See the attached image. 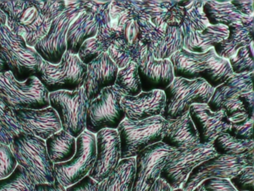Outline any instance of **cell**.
Returning a JSON list of instances; mask_svg holds the SVG:
<instances>
[{
	"mask_svg": "<svg viewBox=\"0 0 254 191\" xmlns=\"http://www.w3.org/2000/svg\"><path fill=\"white\" fill-rule=\"evenodd\" d=\"M0 8L7 16L8 28L31 47L47 35L53 22L41 13L36 0H4L0 1Z\"/></svg>",
	"mask_w": 254,
	"mask_h": 191,
	"instance_id": "obj_1",
	"label": "cell"
},
{
	"mask_svg": "<svg viewBox=\"0 0 254 191\" xmlns=\"http://www.w3.org/2000/svg\"><path fill=\"white\" fill-rule=\"evenodd\" d=\"M9 147L17 164L25 169L35 185L56 182L54 164L47 153L45 140L22 132Z\"/></svg>",
	"mask_w": 254,
	"mask_h": 191,
	"instance_id": "obj_2",
	"label": "cell"
},
{
	"mask_svg": "<svg viewBox=\"0 0 254 191\" xmlns=\"http://www.w3.org/2000/svg\"><path fill=\"white\" fill-rule=\"evenodd\" d=\"M169 124L161 116L141 121L126 118L117 129L121 146V160L135 158L145 148L161 142Z\"/></svg>",
	"mask_w": 254,
	"mask_h": 191,
	"instance_id": "obj_3",
	"label": "cell"
},
{
	"mask_svg": "<svg viewBox=\"0 0 254 191\" xmlns=\"http://www.w3.org/2000/svg\"><path fill=\"white\" fill-rule=\"evenodd\" d=\"M0 55L18 82L35 76L43 61L35 48L28 46L23 37L6 25H0Z\"/></svg>",
	"mask_w": 254,
	"mask_h": 191,
	"instance_id": "obj_4",
	"label": "cell"
},
{
	"mask_svg": "<svg viewBox=\"0 0 254 191\" xmlns=\"http://www.w3.org/2000/svg\"><path fill=\"white\" fill-rule=\"evenodd\" d=\"M49 95L36 76L18 82L11 72L0 73V98L14 110L50 107Z\"/></svg>",
	"mask_w": 254,
	"mask_h": 191,
	"instance_id": "obj_5",
	"label": "cell"
},
{
	"mask_svg": "<svg viewBox=\"0 0 254 191\" xmlns=\"http://www.w3.org/2000/svg\"><path fill=\"white\" fill-rule=\"evenodd\" d=\"M214 88L203 79L187 80L175 78L164 91L166 105L160 116L166 121L175 119L189 111L193 104H207Z\"/></svg>",
	"mask_w": 254,
	"mask_h": 191,
	"instance_id": "obj_6",
	"label": "cell"
},
{
	"mask_svg": "<svg viewBox=\"0 0 254 191\" xmlns=\"http://www.w3.org/2000/svg\"><path fill=\"white\" fill-rule=\"evenodd\" d=\"M87 71V65L78 55L66 51L59 64H50L43 60L35 76L50 94L82 88Z\"/></svg>",
	"mask_w": 254,
	"mask_h": 191,
	"instance_id": "obj_7",
	"label": "cell"
},
{
	"mask_svg": "<svg viewBox=\"0 0 254 191\" xmlns=\"http://www.w3.org/2000/svg\"><path fill=\"white\" fill-rule=\"evenodd\" d=\"M218 155L212 144H197L176 149L168 155L160 178L172 191L181 189L199 164Z\"/></svg>",
	"mask_w": 254,
	"mask_h": 191,
	"instance_id": "obj_8",
	"label": "cell"
},
{
	"mask_svg": "<svg viewBox=\"0 0 254 191\" xmlns=\"http://www.w3.org/2000/svg\"><path fill=\"white\" fill-rule=\"evenodd\" d=\"M49 99L50 107L59 115L64 131L75 139L85 131L90 101L83 87L73 91L50 93Z\"/></svg>",
	"mask_w": 254,
	"mask_h": 191,
	"instance_id": "obj_9",
	"label": "cell"
},
{
	"mask_svg": "<svg viewBox=\"0 0 254 191\" xmlns=\"http://www.w3.org/2000/svg\"><path fill=\"white\" fill-rule=\"evenodd\" d=\"M96 158V134L85 130L76 138L73 157L66 162L54 164L56 180L65 188L75 185L89 174Z\"/></svg>",
	"mask_w": 254,
	"mask_h": 191,
	"instance_id": "obj_10",
	"label": "cell"
},
{
	"mask_svg": "<svg viewBox=\"0 0 254 191\" xmlns=\"http://www.w3.org/2000/svg\"><path fill=\"white\" fill-rule=\"evenodd\" d=\"M84 0L67 1L63 13L52 22L49 32L35 46L44 61L53 64L60 63L66 51V34L74 19L79 14Z\"/></svg>",
	"mask_w": 254,
	"mask_h": 191,
	"instance_id": "obj_11",
	"label": "cell"
},
{
	"mask_svg": "<svg viewBox=\"0 0 254 191\" xmlns=\"http://www.w3.org/2000/svg\"><path fill=\"white\" fill-rule=\"evenodd\" d=\"M123 96L114 86L102 90L97 98L90 101L86 130L94 134L105 128L117 130L126 119L124 110L120 104Z\"/></svg>",
	"mask_w": 254,
	"mask_h": 191,
	"instance_id": "obj_12",
	"label": "cell"
},
{
	"mask_svg": "<svg viewBox=\"0 0 254 191\" xmlns=\"http://www.w3.org/2000/svg\"><path fill=\"white\" fill-rule=\"evenodd\" d=\"M138 15L126 8L117 0L111 4L99 14V25L96 37L111 44L117 37H123L129 43L138 40Z\"/></svg>",
	"mask_w": 254,
	"mask_h": 191,
	"instance_id": "obj_13",
	"label": "cell"
},
{
	"mask_svg": "<svg viewBox=\"0 0 254 191\" xmlns=\"http://www.w3.org/2000/svg\"><path fill=\"white\" fill-rule=\"evenodd\" d=\"M254 156L233 157L215 155L197 165L190 173L183 191H192L204 180L209 179H233L241 170L248 166H254Z\"/></svg>",
	"mask_w": 254,
	"mask_h": 191,
	"instance_id": "obj_14",
	"label": "cell"
},
{
	"mask_svg": "<svg viewBox=\"0 0 254 191\" xmlns=\"http://www.w3.org/2000/svg\"><path fill=\"white\" fill-rule=\"evenodd\" d=\"M175 149L159 142L139 152L135 157L136 173L131 191H151L160 178L168 155Z\"/></svg>",
	"mask_w": 254,
	"mask_h": 191,
	"instance_id": "obj_15",
	"label": "cell"
},
{
	"mask_svg": "<svg viewBox=\"0 0 254 191\" xmlns=\"http://www.w3.org/2000/svg\"><path fill=\"white\" fill-rule=\"evenodd\" d=\"M96 161L87 176L100 183L113 173L121 161V146L117 130H101L96 134Z\"/></svg>",
	"mask_w": 254,
	"mask_h": 191,
	"instance_id": "obj_16",
	"label": "cell"
},
{
	"mask_svg": "<svg viewBox=\"0 0 254 191\" xmlns=\"http://www.w3.org/2000/svg\"><path fill=\"white\" fill-rule=\"evenodd\" d=\"M189 113L200 144H212L218 136L227 133L232 125L224 110L212 111L207 104H191Z\"/></svg>",
	"mask_w": 254,
	"mask_h": 191,
	"instance_id": "obj_17",
	"label": "cell"
},
{
	"mask_svg": "<svg viewBox=\"0 0 254 191\" xmlns=\"http://www.w3.org/2000/svg\"><path fill=\"white\" fill-rule=\"evenodd\" d=\"M14 113L25 134L42 140H47L62 129L59 115L50 106L39 110L20 109L14 110Z\"/></svg>",
	"mask_w": 254,
	"mask_h": 191,
	"instance_id": "obj_18",
	"label": "cell"
},
{
	"mask_svg": "<svg viewBox=\"0 0 254 191\" xmlns=\"http://www.w3.org/2000/svg\"><path fill=\"white\" fill-rule=\"evenodd\" d=\"M137 65L142 92L154 90L164 91L175 79L170 61L155 59L149 50L142 57Z\"/></svg>",
	"mask_w": 254,
	"mask_h": 191,
	"instance_id": "obj_19",
	"label": "cell"
},
{
	"mask_svg": "<svg viewBox=\"0 0 254 191\" xmlns=\"http://www.w3.org/2000/svg\"><path fill=\"white\" fill-rule=\"evenodd\" d=\"M126 119L141 121L160 116L166 105L164 91L154 90L142 92L136 96H124L120 101Z\"/></svg>",
	"mask_w": 254,
	"mask_h": 191,
	"instance_id": "obj_20",
	"label": "cell"
},
{
	"mask_svg": "<svg viewBox=\"0 0 254 191\" xmlns=\"http://www.w3.org/2000/svg\"><path fill=\"white\" fill-rule=\"evenodd\" d=\"M87 67V76L83 88L87 98L92 101L97 98L102 90L114 86L119 68L108 52L99 55Z\"/></svg>",
	"mask_w": 254,
	"mask_h": 191,
	"instance_id": "obj_21",
	"label": "cell"
},
{
	"mask_svg": "<svg viewBox=\"0 0 254 191\" xmlns=\"http://www.w3.org/2000/svg\"><path fill=\"white\" fill-rule=\"evenodd\" d=\"M99 14H95L85 4L79 14L68 28L66 34V51L72 55H78L81 45L88 39L97 34Z\"/></svg>",
	"mask_w": 254,
	"mask_h": 191,
	"instance_id": "obj_22",
	"label": "cell"
},
{
	"mask_svg": "<svg viewBox=\"0 0 254 191\" xmlns=\"http://www.w3.org/2000/svg\"><path fill=\"white\" fill-rule=\"evenodd\" d=\"M182 29V28H181ZM184 49L195 53H205L228 37V27L224 25H209L203 31L182 29Z\"/></svg>",
	"mask_w": 254,
	"mask_h": 191,
	"instance_id": "obj_23",
	"label": "cell"
},
{
	"mask_svg": "<svg viewBox=\"0 0 254 191\" xmlns=\"http://www.w3.org/2000/svg\"><path fill=\"white\" fill-rule=\"evenodd\" d=\"M169 122L167 131L162 143L175 149L200 144L198 133L191 121L189 111Z\"/></svg>",
	"mask_w": 254,
	"mask_h": 191,
	"instance_id": "obj_24",
	"label": "cell"
},
{
	"mask_svg": "<svg viewBox=\"0 0 254 191\" xmlns=\"http://www.w3.org/2000/svg\"><path fill=\"white\" fill-rule=\"evenodd\" d=\"M203 12L212 25H254V17L242 14L230 1H205Z\"/></svg>",
	"mask_w": 254,
	"mask_h": 191,
	"instance_id": "obj_25",
	"label": "cell"
},
{
	"mask_svg": "<svg viewBox=\"0 0 254 191\" xmlns=\"http://www.w3.org/2000/svg\"><path fill=\"white\" fill-rule=\"evenodd\" d=\"M254 73L233 74L224 84L214 90L213 94L209 99L207 105L212 111L217 112L221 110L224 101L230 97L242 93L251 92L253 88Z\"/></svg>",
	"mask_w": 254,
	"mask_h": 191,
	"instance_id": "obj_26",
	"label": "cell"
},
{
	"mask_svg": "<svg viewBox=\"0 0 254 191\" xmlns=\"http://www.w3.org/2000/svg\"><path fill=\"white\" fill-rule=\"evenodd\" d=\"M211 49L205 53H195L182 49L173 54L169 60L172 63L175 78L187 80L200 79V73L205 70L203 61L209 56Z\"/></svg>",
	"mask_w": 254,
	"mask_h": 191,
	"instance_id": "obj_27",
	"label": "cell"
},
{
	"mask_svg": "<svg viewBox=\"0 0 254 191\" xmlns=\"http://www.w3.org/2000/svg\"><path fill=\"white\" fill-rule=\"evenodd\" d=\"M148 50V46L139 40L130 43L123 37H117L111 42L108 54L119 70L124 68L130 62L138 64Z\"/></svg>",
	"mask_w": 254,
	"mask_h": 191,
	"instance_id": "obj_28",
	"label": "cell"
},
{
	"mask_svg": "<svg viewBox=\"0 0 254 191\" xmlns=\"http://www.w3.org/2000/svg\"><path fill=\"white\" fill-rule=\"evenodd\" d=\"M136 173L135 158L121 160L117 168L98 185L99 191H131Z\"/></svg>",
	"mask_w": 254,
	"mask_h": 191,
	"instance_id": "obj_29",
	"label": "cell"
},
{
	"mask_svg": "<svg viewBox=\"0 0 254 191\" xmlns=\"http://www.w3.org/2000/svg\"><path fill=\"white\" fill-rule=\"evenodd\" d=\"M228 30V37L214 47L218 57L227 60L234 56L240 48L254 42V25L248 27L230 25Z\"/></svg>",
	"mask_w": 254,
	"mask_h": 191,
	"instance_id": "obj_30",
	"label": "cell"
},
{
	"mask_svg": "<svg viewBox=\"0 0 254 191\" xmlns=\"http://www.w3.org/2000/svg\"><path fill=\"white\" fill-rule=\"evenodd\" d=\"M120 4L129 10H133L136 14L145 15L157 27L166 25L165 16L168 10L176 1L165 0H117Z\"/></svg>",
	"mask_w": 254,
	"mask_h": 191,
	"instance_id": "obj_31",
	"label": "cell"
},
{
	"mask_svg": "<svg viewBox=\"0 0 254 191\" xmlns=\"http://www.w3.org/2000/svg\"><path fill=\"white\" fill-rule=\"evenodd\" d=\"M232 124L243 123L254 117V93H242L227 98L221 105Z\"/></svg>",
	"mask_w": 254,
	"mask_h": 191,
	"instance_id": "obj_32",
	"label": "cell"
},
{
	"mask_svg": "<svg viewBox=\"0 0 254 191\" xmlns=\"http://www.w3.org/2000/svg\"><path fill=\"white\" fill-rule=\"evenodd\" d=\"M47 153L53 164L66 162L75 155L76 139L63 129L45 140Z\"/></svg>",
	"mask_w": 254,
	"mask_h": 191,
	"instance_id": "obj_33",
	"label": "cell"
},
{
	"mask_svg": "<svg viewBox=\"0 0 254 191\" xmlns=\"http://www.w3.org/2000/svg\"><path fill=\"white\" fill-rule=\"evenodd\" d=\"M203 65L205 70L200 73V78L214 89L234 74L228 60L218 57L214 49H211L209 56L203 61Z\"/></svg>",
	"mask_w": 254,
	"mask_h": 191,
	"instance_id": "obj_34",
	"label": "cell"
},
{
	"mask_svg": "<svg viewBox=\"0 0 254 191\" xmlns=\"http://www.w3.org/2000/svg\"><path fill=\"white\" fill-rule=\"evenodd\" d=\"M212 145L219 155L233 157L254 156V140H240L225 133L218 136Z\"/></svg>",
	"mask_w": 254,
	"mask_h": 191,
	"instance_id": "obj_35",
	"label": "cell"
},
{
	"mask_svg": "<svg viewBox=\"0 0 254 191\" xmlns=\"http://www.w3.org/2000/svg\"><path fill=\"white\" fill-rule=\"evenodd\" d=\"M114 87L123 96H136L142 93V87L138 75V65L130 62L124 68L119 70Z\"/></svg>",
	"mask_w": 254,
	"mask_h": 191,
	"instance_id": "obj_36",
	"label": "cell"
},
{
	"mask_svg": "<svg viewBox=\"0 0 254 191\" xmlns=\"http://www.w3.org/2000/svg\"><path fill=\"white\" fill-rule=\"evenodd\" d=\"M184 37L181 28L166 27L164 37L154 48L153 56L157 60L169 59L175 52L184 49Z\"/></svg>",
	"mask_w": 254,
	"mask_h": 191,
	"instance_id": "obj_37",
	"label": "cell"
},
{
	"mask_svg": "<svg viewBox=\"0 0 254 191\" xmlns=\"http://www.w3.org/2000/svg\"><path fill=\"white\" fill-rule=\"evenodd\" d=\"M185 8V17L181 28L193 31H203L210 25L206 14L203 12V0H185L180 1Z\"/></svg>",
	"mask_w": 254,
	"mask_h": 191,
	"instance_id": "obj_38",
	"label": "cell"
},
{
	"mask_svg": "<svg viewBox=\"0 0 254 191\" xmlns=\"http://www.w3.org/2000/svg\"><path fill=\"white\" fill-rule=\"evenodd\" d=\"M22 132L14 110L0 98V143L10 146Z\"/></svg>",
	"mask_w": 254,
	"mask_h": 191,
	"instance_id": "obj_39",
	"label": "cell"
},
{
	"mask_svg": "<svg viewBox=\"0 0 254 191\" xmlns=\"http://www.w3.org/2000/svg\"><path fill=\"white\" fill-rule=\"evenodd\" d=\"M136 22L138 25L137 38L139 41L148 46V50L152 53L154 48L163 40L166 34L167 25L157 27L145 15L138 14Z\"/></svg>",
	"mask_w": 254,
	"mask_h": 191,
	"instance_id": "obj_40",
	"label": "cell"
},
{
	"mask_svg": "<svg viewBox=\"0 0 254 191\" xmlns=\"http://www.w3.org/2000/svg\"><path fill=\"white\" fill-rule=\"evenodd\" d=\"M35 185L27 172L20 165L9 176L0 179V191H35Z\"/></svg>",
	"mask_w": 254,
	"mask_h": 191,
	"instance_id": "obj_41",
	"label": "cell"
},
{
	"mask_svg": "<svg viewBox=\"0 0 254 191\" xmlns=\"http://www.w3.org/2000/svg\"><path fill=\"white\" fill-rule=\"evenodd\" d=\"M254 42L240 48L234 56L228 60L234 74L254 73Z\"/></svg>",
	"mask_w": 254,
	"mask_h": 191,
	"instance_id": "obj_42",
	"label": "cell"
},
{
	"mask_svg": "<svg viewBox=\"0 0 254 191\" xmlns=\"http://www.w3.org/2000/svg\"><path fill=\"white\" fill-rule=\"evenodd\" d=\"M110 45L109 43L102 41L96 37H92L84 42L77 55L84 64L87 65L102 53L108 52Z\"/></svg>",
	"mask_w": 254,
	"mask_h": 191,
	"instance_id": "obj_43",
	"label": "cell"
},
{
	"mask_svg": "<svg viewBox=\"0 0 254 191\" xmlns=\"http://www.w3.org/2000/svg\"><path fill=\"white\" fill-rule=\"evenodd\" d=\"M17 165L9 146L0 143V179L9 176Z\"/></svg>",
	"mask_w": 254,
	"mask_h": 191,
	"instance_id": "obj_44",
	"label": "cell"
},
{
	"mask_svg": "<svg viewBox=\"0 0 254 191\" xmlns=\"http://www.w3.org/2000/svg\"><path fill=\"white\" fill-rule=\"evenodd\" d=\"M230 181L237 191H254V166L245 167Z\"/></svg>",
	"mask_w": 254,
	"mask_h": 191,
	"instance_id": "obj_45",
	"label": "cell"
},
{
	"mask_svg": "<svg viewBox=\"0 0 254 191\" xmlns=\"http://www.w3.org/2000/svg\"><path fill=\"white\" fill-rule=\"evenodd\" d=\"M36 1L41 13L52 21L63 13L67 4V1Z\"/></svg>",
	"mask_w": 254,
	"mask_h": 191,
	"instance_id": "obj_46",
	"label": "cell"
},
{
	"mask_svg": "<svg viewBox=\"0 0 254 191\" xmlns=\"http://www.w3.org/2000/svg\"><path fill=\"white\" fill-rule=\"evenodd\" d=\"M254 117H252L243 123L232 124L230 129L227 131V134L240 140H254Z\"/></svg>",
	"mask_w": 254,
	"mask_h": 191,
	"instance_id": "obj_47",
	"label": "cell"
},
{
	"mask_svg": "<svg viewBox=\"0 0 254 191\" xmlns=\"http://www.w3.org/2000/svg\"><path fill=\"white\" fill-rule=\"evenodd\" d=\"M184 17H185V8L180 1H176V2L168 10L167 13L165 16L164 22L167 26L181 28Z\"/></svg>",
	"mask_w": 254,
	"mask_h": 191,
	"instance_id": "obj_48",
	"label": "cell"
},
{
	"mask_svg": "<svg viewBox=\"0 0 254 191\" xmlns=\"http://www.w3.org/2000/svg\"><path fill=\"white\" fill-rule=\"evenodd\" d=\"M201 184L206 191H237L229 179L214 178L206 179Z\"/></svg>",
	"mask_w": 254,
	"mask_h": 191,
	"instance_id": "obj_49",
	"label": "cell"
},
{
	"mask_svg": "<svg viewBox=\"0 0 254 191\" xmlns=\"http://www.w3.org/2000/svg\"><path fill=\"white\" fill-rule=\"evenodd\" d=\"M99 183L89 177L88 176L77 182L75 185L66 188V191H98Z\"/></svg>",
	"mask_w": 254,
	"mask_h": 191,
	"instance_id": "obj_50",
	"label": "cell"
},
{
	"mask_svg": "<svg viewBox=\"0 0 254 191\" xmlns=\"http://www.w3.org/2000/svg\"><path fill=\"white\" fill-rule=\"evenodd\" d=\"M230 2L242 14L254 17V1L253 0H247V1L233 0Z\"/></svg>",
	"mask_w": 254,
	"mask_h": 191,
	"instance_id": "obj_51",
	"label": "cell"
},
{
	"mask_svg": "<svg viewBox=\"0 0 254 191\" xmlns=\"http://www.w3.org/2000/svg\"><path fill=\"white\" fill-rule=\"evenodd\" d=\"M111 1H84L86 7L92 10L95 14H100L111 4Z\"/></svg>",
	"mask_w": 254,
	"mask_h": 191,
	"instance_id": "obj_52",
	"label": "cell"
},
{
	"mask_svg": "<svg viewBox=\"0 0 254 191\" xmlns=\"http://www.w3.org/2000/svg\"><path fill=\"white\" fill-rule=\"evenodd\" d=\"M35 191H66V188L57 180L53 184H42L35 185Z\"/></svg>",
	"mask_w": 254,
	"mask_h": 191,
	"instance_id": "obj_53",
	"label": "cell"
},
{
	"mask_svg": "<svg viewBox=\"0 0 254 191\" xmlns=\"http://www.w3.org/2000/svg\"><path fill=\"white\" fill-rule=\"evenodd\" d=\"M151 191H172V190L163 179L159 178L153 185Z\"/></svg>",
	"mask_w": 254,
	"mask_h": 191,
	"instance_id": "obj_54",
	"label": "cell"
},
{
	"mask_svg": "<svg viewBox=\"0 0 254 191\" xmlns=\"http://www.w3.org/2000/svg\"><path fill=\"white\" fill-rule=\"evenodd\" d=\"M9 71L6 64L4 61L3 58L0 55V73H5V72Z\"/></svg>",
	"mask_w": 254,
	"mask_h": 191,
	"instance_id": "obj_55",
	"label": "cell"
},
{
	"mask_svg": "<svg viewBox=\"0 0 254 191\" xmlns=\"http://www.w3.org/2000/svg\"><path fill=\"white\" fill-rule=\"evenodd\" d=\"M7 16L0 8V25H6Z\"/></svg>",
	"mask_w": 254,
	"mask_h": 191,
	"instance_id": "obj_56",
	"label": "cell"
},
{
	"mask_svg": "<svg viewBox=\"0 0 254 191\" xmlns=\"http://www.w3.org/2000/svg\"><path fill=\"white\" fill-rule=\"evenodd\" d=\"M192 191H206V190H205V188H203V185L202 184H200V185H199L198 186L196 187L195 188H194V190H193Z\"/></svg>",
	"mask_w": 254,
	"mask_h": 191,
	"instance_id": "obj_57",
	"label": "cell"
},
{
	"mask_svg": "<svg viewBox=\"0 0 254 191\" xmlns=\"http://www.w3.org/2000/svg\"><path fill=\"white\" fill-rule=\"evenodd\" d=\"M183 191L181 189H179V190H175V191Z\"/></svg>",
	"mask_w": 254,
	"mask_h": 191,
	"instance_id": "obj_58",
	"label": "cell"
}]
</instances>
